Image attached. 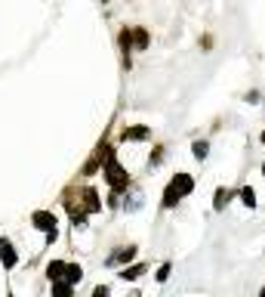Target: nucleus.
Listing matches in <instances>:
<instances>
[{
	"label": "nucleus",
	"instance_id": "dca6fc26",
	"mask_svg": "<svg viewBox=\"0 0 265 297\" xmlns=\"http://www.w3.org/2000/svg\"><path fill=\"white\" fill-rule=\"evenodd\" d=\"M50 288H53V297H71V294H74V285H71V282H65V279L50 282Z\"/></svg>",
	"mask_w": 265,
	"mask_h": 297
},
{
	"label": "nucleus",
	"instance_id": "9b49d317",
	"mask_svg": "<svg viewBox=\"0 0 265 297\" xmlns=\"http://www.w3.org/2000/svg\"><path fill=\"white\" fill-rule=\"evenodd\" d=\"M121 207H124L127 214H136V211L142 207V192H139V189H133V186H130V189L124 192V201H121Z\"/></svg>",
	"mask_w": 265,
	"mask_h": 297
},
{
	"label": "nucleus",
	"instance_id": "9d476101",
	"mask_svg": "<svg viewBox=\"0 0 265 297\" xmlns=\"http://www.w3.org/2000/svg\"><path fill=\"white\" fill-rule=\"evenodd\" d=\"M235 195H238L235 189H225V186H219V189L213 192V211H216V214H222L225 207L232 204V198H235Z\"/></svg>",
	"mask_w": 265,
	"mask_h": 297
},
{
	"label": "nucleus",
	"instance_id": "0eeeda50",
	"mask_svg": "<svg viewBox=\"0 0 265 297\" xmlns=\"http://www.w3.org/2000/svg\"><path fill=\"white\" fill-rule=\"evenodd\" d=\"M78 198H81V204L87 207V214H99V211H102V195L93 189V186H84V189L78 192Z\"/></svg>",
	"mask_w": 265,
	"mask_h": 297
},
{
	"label": "nucleus",
	"instance_id": "412c9836",
	"mask_svg": "<svg viewBox=\"0 0 265 297\" xmlns=\"http://www.w3.org/2000/svg\"><path fill=\"white\" fill-rule=\"evenodd\" d=\"M170 273H173V263H161V270L155 273V279H158V282H167V279H170Z\"/></svg>",
	"mask_w": 265,
	"mask_h": 297
},
{
	"label": "nucleus",
	"instance_id": "a878e982",
	"mask_svg": "<svg viewBox=\"0 0 265 297\" xmlns=\"http://www.w3.org/2000/svg\"><path fill=\"white\" fill-rule=\"evenodd\" d=\"M262 297H265V288H262Z\"/></svg>",
	"mask_w": 265,
	"mask_h": 297
},
{
	"label": "nucleus",
	"instance_id": "423d86ee",
	"mask_svg": "<svg viewBox=\"0 0 265 297\" xmlns=\"http://www.w3.org/2000/svg\"><path fill=\"white\" fill-rule=\"evenodd\" d=\"M0 263H4V270H16L19 266V251L13 248L10 239L0 235Z\"/></svg>",
	"mask_w": 265,
	"mask_h": 297
},
{
	"label": "nucleus",
	"instance_id": "b1692460",
	"mask_svg": "<svg viewBox=\"0 0 265 297\" xmlns=\"http://www.w3.org/2000/svg\"><path fill=\"white\" fill-rule=\"evenodd\" d=\"M262 173H265V161H262Z\"/></svg>",
	"mask_w": 265,
	"mask_h": 297
},
{
	"label": "nucleus",
	"instance_id": "39448f33",
	"mask_svg": "<svg viewBox=\"0 0 265 297\" xmlns=\"http://www.w3.org/2000/svg\"><path fill=\"white\" fill-rule=\"evenodd\" d=\"M136 251H139L136 245H121V248H115V251L108 254V260H105V263H108V266H127L130 260L136 257Z\"/></svg>",
	"mask_w": 265,
	"mask_h": 297
},
{
	"label": "nucleus",
	"instance_id": "bb28decb",
	"mask_svg": "<svg viewBox=\"0 0 265 297\" xmlns=\"http://www.w3.org/2000/svg\"><path fill=\"white\" fill-rule=\"evenodd\" d=\"M102 4H105V0H102Z\"/></svg>",
	"mask_w": 265,
	"mask_h": 297
},
{
	"label": "nucleus",
	"instance_id": "ddd939ff",
	"mask_svg": "<svg viewBox=\"0 0 265 297\" xmlns=\"http://www.w3.org/2000/svg\"><path fill=\"white\" fill-rule=\"evenodd\" d=\"M145 273H148V266H145V263H127V266H121V273H118V276H121L124 282H136V279H142Z\"/></svg>",
	"mask_w": 265,
	"mask_h": 297
},
{
	"label": "nucleus",
	"instance_id": "6e6552de",
	"mask_svg": "<svg viewBox=\"0 0 265 297\" xmlns=\"http://www.w3.org/2000/svg\"><path fill=\"white\" fill-rule=\"evenodd\" d=\"M118 47H121V56H124V68H130V53H133V25L121 28V34H118Z\"/></svg>",
	"mask_w": 265,
	"mask_h": 297
},
{
	"label": "nucleus",
	"instance_id": "a211bd4d",
	"mask_svg": "<svg viewBox=\"0 0 265 297\" xmlns=\"http://www.w3.org/2000/svg\"><path fill=\"white\" fill-rule=\"evenodd\" d=\"M192 155H195L198 161H207V155H210V142H207V139H195V142H192Z\"/></svg>",
	"mask_w": 265,
	"mask_h": 297
},
{
	"label": "nucleus",
	"instance_id": "f257e3e1",
	"mask_svg": "<svg viewBox=\"0 0 265 297\" xmlns=\"http://www.w3.org/2000/svg\"><path fill=\"white\" fill-rule=\"evenodd\" d=\"M102 176H105V183H108V189H111V192H121V195H124V192L130 189V173H127V167L118 161V155L105 161Z\"/></svg>",
	"mask_w": 265,
	"mask_h": 297
},
{
	"label": "nucleus",
	"instance_id": "7ed1b4c3",
	"mask_svg": "<svg viewBox=\"0 0 265 297\" xmlns=\"http://www.w3.org/2000/svg\"><path fill=\"white\" fill-rule=\"evenodd\" d=\"M62 204H65V211H68L71 226H74V229H84V226H87V217H90V214H87V207L81 204V198L74 201V195H71V192H65V195H62Z\"/></svg>",
	"mask_w": 265,
	"mask_h": 297
},
{
	"label": "nucleus",
	"instance_id": "20e7f679",
	"mask_svg": "<svg viewBox=\"0 0 265 297\" xmlns=\"http://www.w3.org/2000/svg\"><path fill=\"white\" fill-rule=\"evenodd\" d=\"M121 139L124 142H145V139H151V127L148 124H124Z\"/></svg>",
	"mask_w": 265,
	"mask_h": 297
},
{
	"label": "nucleus",
	"instance_id": "4be33fe9",
	"mask_svg": "<svg viewBox=\"0 0 265 297\" xmlns=\"http://www.w3.org/2000/svg\"><path fill=\"white\" fill-rule=\"evenodd\" d=\"M108 291H111V288H108V285H99V288H96V291H93V297H108Z\"/></svg>",
	"mask_w": 265,
	"mask_h": 297
},
{
	"label": "nucleus",
	"instance_id": "aec40b11",
	"mask_svg": "<svg viewBox=\"0 0 265 297\" xmlns=\"http://www.w3.org/2000/svg\"><path fill=\"white\" fill-rule=\"evenodd\" d=\"M164 155H167V148H164V145H158V148H155V152H151V158H148V164H151V167H158V164L164 161Z\"/></svg>",
	"mask_w": 265,
	"mask_h": 297
},
{
	"label": "nucleus",
	"instance_id": "2eb2a0df",
	"mask_svg": "<svg viewBox=\"0 0 265 297\" xmlns=\"http://www.w3.org/2000/svg\"><path fill=\"white\" fill-rule=\"evenodd\" d=\"M179 201H182V195H179V192L173 189L170 183H167V189H164V198H161V207H164V211H170V207H176Z\"/></svg>",
	"mask_w": 265,
	"mask_h": 297
},
{
	"label": "nucleus",
	"instance_id": "5701e85b",
	"mask_svg": "<svg viewBox=\"0 0 265 297\" xmlns=\"http://www.w3.org/2000/svg\"><path fill=\"white\" fill-rule=\"evenodd\" d=\"M244 99H247V102H259V93H256V90H250V93H247Z\"/></svg>",
	"mask_w": 265,
	"mask_h": 297
},
{
	"label": "nucleus",
	"instance_id": "f8f14e48",
	"mask_svg": "<svg viewBox=\"0 0 265 297\" xmlns=\"http://www.w3.org/2000/svg\"><path fill=\"white\" fill-rule=\"evenodd\" d=\"M148 44H151V34H148V28L133 25V50H136V53H142V50H148Z\"/></svg>",
	"mask_w": 265,
	"mask_h": 297
},
{
	"label": "nucleus",
	"instance_id": "6ab92c4d",
	"mask_svg": "<svg viewBox=\"0 0 265 297\" xmlns=\"http://www.w3.org/2000/svg\"><path fill=\"white\" fill-rule=\"evenodd\" d=\"M238 198H241V201H244L247 207H256V192L250 189V186H244V189L238 192Z\"/></svg>",
	"mask_w": 265,
	"mask_h": 297
},
{
	"label": "nucleus",
	"instance_id": "f3484780",
	"mask_svg": "<svg viewBox=\"0 0 265 297\" xmlns=\"http://www.w3.org/2000/svg\"><path fill=\"white\" fill-rule=\"evenodd\" d=\"M81 279H84V266H81V263H68V266H65V282L81 285Z\"/></svg>",
	"mask_w": 265,
	"mask_h": 297
},
{
	"label": "nucleus",
	"instance_id": "f03ea898",
	"mask_svg": "<svg viewBox=\"0 0 265 297\" xmlns=\"http://www.w3.org/2000/svg\"><path fill=\"white\" fill-rule=\"evenodd\" d=\"M31 226L44 232L47 245H53V242H56V235H59V220H56V214H53V211H34V214H31Z\"/></svg>",
	"mask_w": 265,
	"mask_h": 297
},
{
	"label": "nucleus",
	"instance_id": "1a4fd4ad",
	"mask_svg": "<svg viewBox=\"0 0 265 297\" xmlns=\"http://www.w3.org/2000/svg\"><path fill=\"white\" fill-rule=\"evenodd\" d=\"M170 186H173V189L185 198V195H192L195 192V180H192V173H185V170H179L173 180H170Z\"/></svg>",
	"mask_w": 265,
	"mask_h": 297
},
{
	"label": "nucleus",
	"instance_id": "4468645a",
	"mask_svg": "<svg viewBox=\"0 0 265 297\" xmlns=\"http://www.w3.org/2000/svg\"><path fill=\"white\" fill-rule=\"evenodd\" d=\"M65 260H50V263H47V279L50 282H56V279H65Z\"/></svg>",
	"mask_w": 265,
	"mask_h": 297
},
{
	"label": "nucleus",
	"instance_id": "393cba45",
	"mask_svg": "<svg viewBox=\"0 0 265 297\" xmlns=\"http://www.w3.org/2000/svg\"><path fill=\"white\" fill-rule=\"evenodd\" d=\"M262 142H265V133H262Z\"/></svg>",
	"mask_w": 265,
	"mask_h": 297
}]
</instances>
